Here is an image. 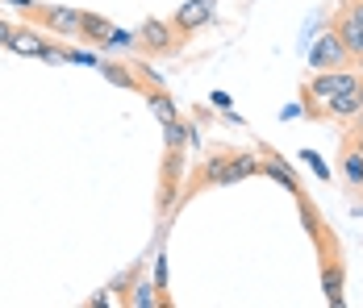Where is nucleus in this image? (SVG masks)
<instances>
[{
    "label": "nucleus",
    "mask_w": 363,
    "mask_h": 308,
    "mask_svg": "<svg viewBox=\"0 0 363 308\" xmlns=\"http://www.w3.org/2000/svg\"><path fill=\"white\" fill-rule=\"evenodd\" d=\"M155 283L167 292V254H159V263H155Z\"/></svg>",
    "instance_id": "17"
},
{
    "label": "nucleus",
    "mask_w": 363,
    "mask_h": 308,
    "mask_svg": "<svg viewBox=\"0 0 363 308\" xmlns=\"http://www.w3.org/2000/svg\"><path fill=\"white\" fill-rule=\"evenodd\" d=\"M347 142H351V146L363 154V125H351V130H347Z\"/></svg>",
    "instance_id": "18"
},
{
    "label": "nucleus",
    "mask_w": 363,
    "mask_h": 308,
    "mask_svg": "<svg viewBox=\"0 0 363 308\" xmlns=\"http://www.w3.org/2000/svg\"><path fill=\"white\" fill-rule=\"evenodd\" d=\"M113 34V21L109 17H101V13H84V21H79V42H88V46H105Z\"/></svg>",
    "instance_id": "9"
},
{
    "label": "nucleus",
    "mask_w": 363,
    "mask_h": 308,
    "mask_svg": "<svg viewBox=\"0 0 363 308\" xmlns=\"http://www.w3.org/2000/svg\"><path fill=\"white\" fill-rule=\"evenodd\" d=\"M322 296H326V304H342L347 296H342V263L326 254V267H322Z\"/></svg>",
    "instance_id": "10"
},
{
    "label": "nucleus",
    "mask_w": 363,
    "mask_h": 308,
    "mask_svg": "<svg viewBox=\"0 0 363 308\" xmlns=\"http://www.w3.org/2000/svg\"><path fill=\"white\" fill-rule=\"evenodd\" d=\"M301 159H305V163L318 171V179H330V167L322 163V159H318V150H301Z\"/></svg>",
    "instance_id": "16"
},
{
    "label": "nucleus",
    "mask_w": 363,
    "mask_h": 308,
    "mask_svg": "<svg viewBox=\"0 0 363 308\" xmlns=\"http://www.w3.org/2000/svg\"><path fill=\"white\" fill-rule=\"evenodd\" d=\"M46 46H50V38L42 34L34 21L17 25L13 38H9V50H13V55H21V59H42V55H46Z\"/></svg>",
    "instance_id": "7"
},
{
    "label": "nucleus",
    "mask_w": 363,
    "mask_h": 308,
    "mask_svg": "<svg viewBox=\"0 0 363 308\" xmlns=\"http://www.w3.org/2000/svg\"><path fill=\"white\" fill-rule=\"evenodd\" d=\"M347 63H351V50L342 46V38L334 34V30L318 38L313 55H309V67L313 71H334V67H347Z\"/></svg>",
    "instance_id": "5"
},
{
    "label": "nucleus",
    "mask_w": 363,
    "mask_h": 308,
    "mask_svg": "<svg viewBox=\"0 0 363 308\" xmlns=\"http://www.w3.org/2000/svg\"><path fill=\"white\" fill-rule=\"evenodd\" d=\"M338 171H342V179H347V188L351 192H363V154L342 137V159H338Z\"/></svg>",
    "instance_id": "8"
},
{
    "label": "nucleus",
    "mask_w": 363,
    "mask_h": 308,
    "mask_svg": "<svg viewBox=\"0 0 363 308\" xmlns=\"http://www.w3.org/2000/svg\"><path fill=\"white\" fill-rule=\"evenodd\" d=\"M259 171H263V175H272L276 183H284V188H289L292 196H296V192H305V188L296 183V175H292L289 167H284V163L276 159V154H263V159H259Z\"/></svg>",
    "instance_id": "11"
},
{
    "label": "nucleus",
    "mask_w": 363,
    "mask_h": 308,
    "mask_svg": "<svg viewBox=\"0 0 363 308\" xmlns=\"http://www.w3.org/2000/svg\"><path fill=\"white\" fill-rule=\"evenodd\" d=\"M209 21H213V4H209V0H184L180 8H176V17H172V25H176L184 38L196 34V30H205Z\"/></svg>",
    "instance_id": "6"
},
{
    "label": "nucleus",
    "mask_w": 363,
    "mask_h": 308,
    "mask_svg": "<svg viewBox=\"0 0 363 308\" xmlns=\"http://www.w3.org/2000/svg\"><path fill=\"white\" fill-rule=\"evenodd\" d=\"M180 46H184V34L172 25V21H159V17L143 21V30H138V55L163 59V55H176Z\"/></svg>",
    "instance_id": "4"
},
{
    "label": "nucleus",
    "mask_w": 363,
    "mask_h": 308,
    "mask_svg": "<svg viewBox=\"0 0 363 308\" xmlns=\"http://www.w3.org/2000/svg\"><path fill=\"white\" fill-rule=\"evenodd\" d=\"M26 17L34 21L38 30L55 38H79V21H84V8H72V4H30Z\"/></svg>",
    "instance_id": "3"
},
{
    "label": "nucleus",
    "mask_w": 363,
    "mask_h": 308,
    "mask_svg": "<svg viewBox=\"0 0 363 308\" xmlns=\"http://www.w3.org/2000/svg\"><path fill=\"white\" fill-rule=\"evenodd\" d=\"M101 50H138V34H130V30H117V25H113L109 42H105Z\"/></svg>",
    "instance_id": "15"
},
{
    "label": "nucleus",
    "mask_w": 363,
    "mask_h": 308,
    "mask_svg": "<svg viewBox=\"0 0 363 308\" xmlns=\"http://www.w3.org/2000/svg\"><path fill=\"white\" fill-rule=\"evenodd\" d=\"M13 30H17V25H13L9 17H0V46H9V38H13Z\"/></svg>",
    "instance_id": "19"
},
{
    "label": "nucleus",
    "mask_w": 363,
    "mask_h": 308,
    "mask_svg": "<svg viewBox=\"0 0 363 308\" xmlns=\"http://www.w3.org/2000/svg\"><path fill=\"white\" fill-rule=\"evenodd\" d=\"M146 104H150V113H155V117H159L163 125L180 117V113H176V104H172V96H167L163 88H150V92H146Z\"/></svg>",
    "instance_id": "14"
},
{
    "label": "nucleus",
    "mask_w": 363,
    "mask_h": 308,
    "mask_svg": "<svg viewBox=\"0 0 363 308\" xmlns=\"http://www.w3.org/2000/svg\"><path fill=\"white\" fill-rule=\"evenodd\" d=\"M259 175V159L255 154H213L205 159V167L196 171V188H230V183H242Z\"/></svg>",
    "instance_id": "2"
},
{
    "label": "nucleus",
    "mask_w": 363,
    "mask_h": 308,
    "mask_svg": "<svg viewBox=\"0 0 363 308\" xmlns=\"http://www.w3.org/2000/svg\"><path fill=\"white\" fill-rule=\"evenodd\" d=\"M363 75L359 71H347V67H334V71H318L305 88H301V108H305V117H313V121H322L330 117V104L338 101L342 92H351V88H359Z\"/></svg>",
    "instance_id": "1"
},
{
    "label": "nucleus",
    "mask_w": 363,
    "mask_h": 308,
    "mask_svg": "<svg viewBox=\"0 0 363 308\" xmlns=\"http://www.w3.org/2000/svg\"><path fill=\"white\" fill-rule=\"evenodd\" d=\"M101 75H105L109 84H117V88H125V92H146L143 84H138V75L130 67H121V63H109V59H105V63H101Z\"/></svg>",
    "instance_id": "12"
},
{
    "label": "nucleus",
    "mask_w": 363,
    "mask_h": 308,
    "mask_svg": "<svg viewBox=\"0 0 363 308\" xmlns=\"http://www.w3.org/2000/svg\"><path fill=\"white\" fill-rule=\"evenodd\" d=\"M130 304L134 308H163L167 304V292H163L159 283H138L134 296H130Z\"/></svg>",
    "instance_id": "13"
}]
</instances>
